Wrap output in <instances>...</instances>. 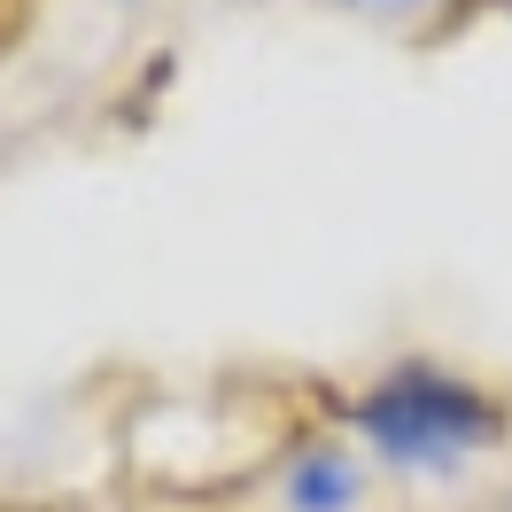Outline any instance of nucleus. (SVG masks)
<instances>
[{"mask_svg": "<svg viewBox=\"0 0 512 512\" xmlns=\"http://www.w3.org/2000/svg\"><path fill=\"white\" fill-rule=\"evenodd\" d=\"M357 435L388 466H450V458H466V450H481L497 435V404L481 388H466L458 373L404 365L357 404Z\"/></svg>", "mask_w": 512, "mask_h": 512, "instance_id": "nucleus-1", "label": "nucleus"}, {"mask_svg": "<svg viewBox=\"0 0 512 512\" xmlns=\"http://www.w3.org/2000/svg\"><path fill=\"white\" fill-rule=\"evenodd\" d=\"M288 505L295 512H350L357 505V466L342 450H311L288 481Z\"/></svg>", "mask_w": 512, "mask_h": 512, "instance_id": "nucleus-2", "label": "nucleus"}]
</instances>
